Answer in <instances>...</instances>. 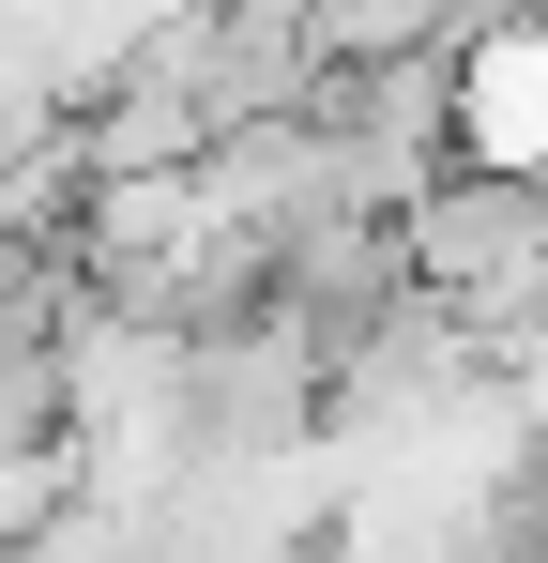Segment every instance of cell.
<instances>
[{
  "mask_svg": "<svg viewBox=\"0 0 548 563\" xmlns=\"http://www.w3.org/2000/svg\"><path fill=\"white\" fill-rule=\"evenodd\" d=\"M442 153L472 184H548V31H472L442 62Z\"/></svg>",
  "mask_w": 548,
  "mask_h": 563,
  "instance_id": "obj_1",
  "label": "cell"
}]
</instances>
